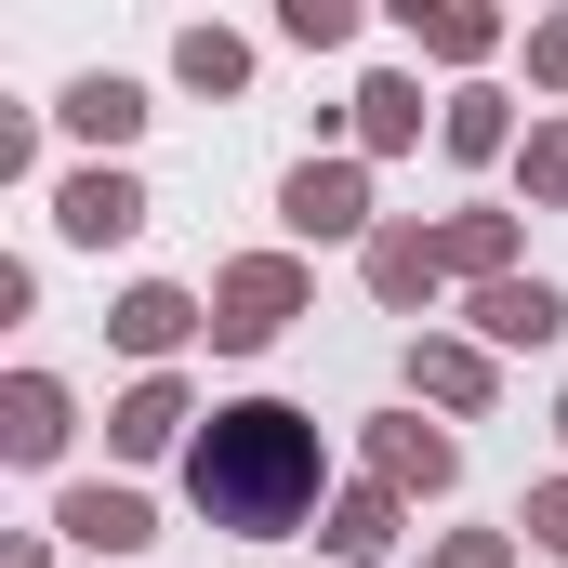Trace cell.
Segmentation results:
<instances>
[{
	"label": "cell",
	"mask_w": 568,
	"mask_h": 568,
	"mask_svg": "<svg viewBox=\"0 0 568 568\" xmlns=\"http://www.w3.org/2000/svg\"><path fill=\"white\" fill-rule=\"evenodd\" d=\"M185 476H199V516L212 529L278 542V529H304V503H317V424L278 410V397H239V410H212V436L185 449Z\"/></svg>",
	"instance_id": "1"
},
{
	"label": "cell",
	"mask_w": 568,
	"mask_h": 568,
	"mask_svg": "<svg viewBox=\"0 0 568 568\" xmlns=\"http://www.w3.org/2000/svg\"><path fill=\"white\" fill-rule=\"evenodd\" d=\"M291 304H304V278H291L278 252H265V265H239V278H225V304H212V344H225V357L278 344V331H291Z\"/></svg>",
	"instance_id": "2"
},
{
	"label": "cell",
	"mask_w": 568,
	"mask_h": 568,
	"mask_svg": "<svg viewBox=\"0 0 568 568\" xmlns=\"http://www.w3.org/2000/svg\"><path fill=\"white\" fill-rule=\"evenodd\" d=\"M278 212H291V239H357V225H371V185H357L344 159H304L278 185Z\"/></svg>",
	"instance_id": "3"
},
{
	"label": "cell",
	"mask_w": 568,
	"mask_h": 568,
	"mask_svg": "<svg viewBox=\"0 0 568 568\" xmlns=\"http://www.w3.org/2000/svg\"><path fill=\"white\" fill-rule=\"evenodd\" d=\"M53 225H67L80 252H106V239H133V225H145V185H133V172H80V185L53 199Z\"/></svg>",
	"instance_id": "4"
},
{
	"label": "cell",
	"mask_w": 568,
	"mask_h": 568,
	"mask_svg": "<svg viewBox=\"0 0 568 568\" xmlns=\"http://www.w3.org/2000/svg\"><path fill=\"white\" fill-rule=\"evenodd\" d=\"M67 542H93V556H145L159 542V516H145L133 489H67V516H53Z\"/></svg>",
	"instance_id": "5"
},
{
	"label": "cell",
	"mask_w": 568,
	"mask_h": 568,
	"mask_svg": "<svg viewBox=\"0 0 568 568\" xmlns=\"http://www.w3.org/2000/svg\"><path fill=\"white\" fill-rule=\"evenodd\" d=\"M476 331H489V344H556V331H568V291H542V278H489V291H476Z\"/></svg>",
	"instance_id": "6"
},
{
	"label": "cell",
	"mask_w": 568,
	"mask_h": 568,
	"mask_svg": "<svg viewBox=\"0 0 568 568\" xmlns=\"http://www.w3.org/2000/svg\"><path fill=\"white\" fill-rule=\"evenodd\" d=\"M106 331H120V344H133V357H172V344H185V331H212V317H199V304H185V291H120V317H106Z\"/></svg>",
	"instance_id": "7"
},
{
	"label": "cell",
	"mask_w": 568,
	"mask_h": 568,
	"mask_svg": "<svg viewBox=\"0 0 568 568\" xmlns=\"http://www.w3.org/2000/svg\"><path fill=\"white\" fill-rule=\"evenodd\" d=\"M0 436H13V463H53V449H67V397H53L40 371H13V397H0Z\"/></svg>",
	"instance_id": "8"
},
{
	"label": "cell",
	"mask_w": 568,
	"mask_h": 568,
	"mask_svg": "<svg viewBox=\"0 0 568 568\" xmlns=\"http://www.w3.org/2000/svg\"><path fill=\"white\" fill-rule=\"evenodd\" d=\"M67 133L133 145V133H145V93H133V80H80V93H67Z\"/></svg>",
	"instance_id": "9"
},
{
	"label": "cell",
	"mask_w": 568,
	"mask_h": 568,
	"mask_svg": "<svg viewBox=\"0 0 568 568\" xmlns=\"http://www.w3.org/2000/svg\"><path fill=\"white\" fill-rule=\"evenodd\" d=\"M106 436H120L133 463H145V449H172V436H185V384H133V397H120V424H106Z\"/></svg>",
	"instance_id": "10"
},
{
	"label": "cell",
	"mask_w": 568,
	"mask_h": 568,
	"mask_svg": "<svg viewBox=\"0 0 568 568\" xmlns=\"http://www.w3.org/2000/svg\"><path fill=\"white\" fill-rule=\"evenodd\" d=\"M410 384L449 397V410H476V397H489V357H476V344H410Z\"/></svg>",
	"instance_id": "11"
},
{
	"label": "cell",
	"mask_w": 568,
	"mask_h": 568,
	"mask_svg": "<svg viewBox=\"0 0 568 568\" xmlns=\"http://www.w3.org/2000/svg\"><path fill=\"white\" fill-rule=\"evenodd\" d=\"M436 265H449V252H436V239H410V225H397V239H371V278H384V304H424Z\"/></svg>",
	"instance_id": "12"
},
{
	"label": "cell",
	"mask_w": 568,
	"mask_h": 568,
	"mask_svg": "<svg viewBox=\"0 0 568 568\" xmlns=\"http://www.w3.org/2000/svg\"><path fill=\"white\" fill-rule=\"evenodd\" d=\"M371 449H384V476H397V489H449V436H424V424H384Z\"/></svg>",
	"instance_id": "13"
},
{
	"label": "cell",
	"mask_w": 568,
	"mask_h": 568,
	"mask_svg": "<svg viewBox=\"0 0 568 568\" xmlns=\"http://www.w3.org/2000/svg\"><path fill=\"white\" fill-rule=\"evenodd\" d=\"M172 67H185L199 93H239V80H252V53H239L225 27H185V40H172Z\"/></svg>",
	"instance_id": "14"
},
{
	"label": "cell",
	"mask_w": 568,
	"mask_h": 568,
	"mask_svg": "<svg viewBox=\"0 0 568 568\" xmlns=\"http://www.w3.org/2000/svg\"><path fill=\"white\" fill-rule=\"evenodd\" d=\"M331 542H344V556L371 568V556H384V542H397V503H384V489H357V503L331 516Z\"/></svg>",
	"instance_id": "15"
},
{
	"label": "cell",
	"mask_w": 568,
	"mask_h": 568,
	"mask_svg": "<svg viewBox=\"0 0 568 568\" xmlns=\"http://www.w3.org/2000/svg\"><path fill=\"white\" fill-rule=\"evenodd\" d=\"M357 120H371V145H410V133H424V93H410V80H371Z\"/></svg>",
	"instance_id": "16"
},
{
	"label": "cell",
	"mask_w": 568,
	"mask_h": 568,
	"mask_svg": "<svg viewBox=\"0 0 568 568\" xmlns=\"http://www.w3.org/2000/svg\"><path fill=\"white\" fill-rule=\"evenodd\" d=\"M449 145L489 159V145H503V93H449Z\"/></svg>",
	"instance_id": "17"
},
{
	"label": "cell",
	"mask_w": 568,
	"mask_h": 568,
	"mask_svg": "<svg viewBox=\"0 0 568 568\" xmlns=\"http://www.w3.org/2000/svg\"><path fill=\"white\" fill-rule=\"evenodd\" d=\"M436 252H449V265H476V278H489V265H503V212H463V225H449V239H436Z\"/></svg>",
	"instance_id": "18"
},
{
	"label": "cell",
	"mask_w": 568,
	"mask_h": 568,
	"mask_svg": "<svg viewBox=\"0 0 568 568\" xmlns=\"http://www.w3.org/2000/svg\"><path fill=\"white\" fill-rule=\"evenodd\" d=\"M410 27H424L436 53H489V13H424V0H410Z\"/></svg>",
	"instance_id": "19"
},
{
	"label": "cell",
	"mask_w": 568,
	"mask_h": 568,
	"mask_svg": "<svg viewBox=\"0 0 568 568\" xmlns=\"http://www.w3.org/2000/svg\"><path fill=\"white\" fill-rule=\"evenodd\" d=\"M529 185H542V199H568V133H542V145H529Z\"/></svg>",
	"instance_id": "20"
},
{
	"label": "cell",
	"mask_w": 568,
	"mask_h": 568,
	"mask_svg": "<svg viewBox=\"0 0 568 568\" xmlns=\"http://www.w3.org/2000/svg\"><path fill=\"white\" fill-rule=\"evenodd\" d=\"M529 542H556V556H568V489H542V503H529Z\"/></svg>",
	"instance_id": "21"
},
{
	"label": "cell",
	"mask_w": 568,
	"mask_h": 568,
	"mask_svg": "<svg viewBox=\"0 0 568 568\" xmlns=\"http://www.w3.org/2000/svg\"><path fill=\"white\" fill-rule=\"evenodd\" d=\"M529 67H542V80H556V93H568V13H556V27H542V40H529Z\"/></svg>",
	"instance_id": "22"
},
{
	"label": "cell",
	"mask_w": 568,
	"mask_h": 568,
	"mask_svg": "<svg viewBox=\"0 0 568 568\" xmlns=\"http://www.w3.org/2000/svg\"><path fill=\"white\" fill-rule=\"evenodd\" d=\"M436 568H503V542H489V529H476V542H449V556Z\"/></svg>",
	"instance_id": "23"
},
{
	"label": "cell",
	"mask_w": 568,
	"mask_h": 568,
	"mask_svg": "<svg viewBox=\"0 0 568 568\" xmlns=\"http://www.w3.org/2000/svg\"><path fill=\"white\" fill-rule=\"evenodd\" d=\"M556 424H568V410H556Z\"/></svg>",
	"instance_id": "24"
}]
</instances>
